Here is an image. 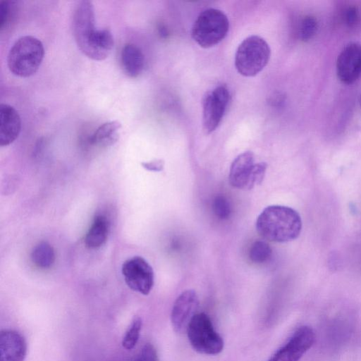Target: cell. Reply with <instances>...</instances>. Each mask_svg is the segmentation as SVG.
Returning <instances> with one entry per match:
<instances>
[{"label": "cell", "mask_w": 361, "mask_h": 361, "mask_svg": "<svg viewBox=\"0 0 361 361\" xmlns=\"http://www.w3.org/2000/svg\"><path fill=\"white\" fill-rule=\"evenodd\" d=\"M73 33L80 50L95 61L106 59L111 54L114 40L107 29H97L92 1L84 0L77 5L73 17Z\"/></svg>", "instance_id": "obj_1"}, {"label": "cell", "mask_w": 361, "mask_h": 361, "mask_svg": "<svg viewBox=\"0 0 361 361\" xmlns=\"http://www.w3.org/2000/svg\"><path fill=\"white\" fill-rule=\"evenodd\" d=\"M255 226L263 238L271 242L286 243L300 235L302 220L300 214L293 208L270 205L258 216Z\"/></svg>", "instance_id": "obj_2"}, {"label": "cell", "mask_w": 361, "mask_h": 361, "mask_svg": "<svg viewBox=\"0 0 361 361\" xmlns=\"http://www.w3.org/2000/svg\"><path fill=\"white\" fill-rule=\"evenodd\" d=\"M44 56L42 42L25 35L18 39L10 49L7 56L9 71L15 75L27 78L39 69Z\"/></svg>", "instance_id": "obj_3"}, {"label": "cell", "mask_w": 361, "mask_h": 361, "mask_svg": "<svg viewBox=\"0 0 361 361\" xmlns=\"http://www.w3.org/2000/svg\"><path fill=\"white\" fill-rule=\"evenodd\" d=\"M270 55L267 42L259 36L252 35L239 44L235 55V66L242 75L252 77L267 66Z\"/></svg>", "instance_id": "obj_4"}, {"label": "cell", "mask_w": 361, "mask_h": 361, "mask_svg": "<svg viewBox=\"0 0 361 361\" xmlns=\"http://www.w3.org/2000/svg\"><path fill=\"white\" fill-rule=\"evenodd\" d=\"M229 28V21L224 12L216 8L202 11L197 18L191 35L197 44L209 48L222 41Z\"/></svg>", "instance_id": "obj_5"}, {"label": "cell", "mask_w": 361, "mask_h": 361, "mask_svg": "<svg viewBox=\"0 0 361 361\" xmlns=\"http://www.w3.org/2000/svg\"><path fill=\"white\" fill-rule=\"evenodd\" d=\"M186 331L190 345L197 353L204 355H217L222 351L224 341L205 313L195 314Z\"/></svg>", "instance_id": "obj_6"}, {"label": "cell", "mask_w": 361, "mask_h": 361, "mask_svg": "<svg viewBox=\"0 0 361 361\" xmlns=\"http://www.w3.org/2000/svg\"><path fill=\"white\" fill-rule=\"evenodd\" d=\"M121 272L126 283L131 290L142 295L149 293L154 286V271L143 257L135 256L126 260Z\"/></svg>", "instance_id": "obj_7"}, {"label": "cell", "mask_w": 361, "mask_h": 361, "mask_svg": "<svg viewBox=\"0 0 361 361\" xmlns=\"http://www.w3.org/2000/svg\"><path fill=\"white\" fill-rule=\"evenodd\" d=\"M229 101V92L219 86L208 92L203 100L202 126L206 134L213 132L221 123Z\"/></svg>", "instance_id": "obj_8"}, {"label": "cell", "mask_w": 361, "mask_h": 361, "mask_svg": "<svg viewBox=\"0 0 361 361\" xmlns=\"http://www.w3.org/2000/svg\"><path fill=\"white\" fill-rule=\"evenodd\" d=\"M312 328L302 326L293 334L287 343L281 348L268 361H299L314 342Z\"/></svg>", "instance_id": "obj_9"}, {"label": "cell", "mask_w": 361, "mask_h": 361, "mask_svg": "<svg viewBox=\"0 0 361 361\" xmlns=\"http://www.w3.org/2000/svg\"><path fill=\"white\" fill-rule=\"evenodd\" d=\"M336 73L343 83L352 84L361 77V44H348L340 52L336 61Z\"/></svg>", "instance_id": "obj_10"}, {"label": "cell", "mask_w": 361, "mask_h": 361, "mask_svg": "<svg viewBox=\"0 0 361 361\" xmlns=\"http://www.w3.org/2000/svg\"><path fill=\"white\" fill-rule=\"evenodd\" d=\"M199 305L197 293L186 290L176 298L171 310V321L173 329L178 333L187 330L188 326Z\"/></svg>", "instance_id": "obj_11"}, {"label": "cell", "mask_w": 361, "mask_h": 361, "mask_svg": "<svg viewBox=\"0 0 361 361\" xmlns=\"http://www.w3.org/2000/svg\"><path fill=\"white\" fill-rule=\"evenodd\" d=\"M256 163L251 152L239 154L232 162L229 171L230 184L238 189H252V176Z\"/></svg>", "instance_id": "obj_12"}, {"label": "cell", "mask_w": 361, "mask_h": 361, "mask_svg": "<svg viewBox=\"0 0 361 361\" xmlns=\"http://www.w3.org/2000/svg\"><path fill=\"white\" fill-rule=\"evenodd\" d=\"M27 353L25 338L13 329L0 333V361H24Z\"/></svg>", "instance_id": "obj_13"}, {"label": "cell", "mask_w": 361, "mask_h": 361, "mask_svg": "<svg viewBox=\"0 0 361 361\" xmlns=\"http://www.w3.org/2000/svg\"><path fill=\"white\" fill-rule=\"evenodd\" d=\"M21 129V120L18 111L11 106H0V145L8 146L18 137Z\"/></svg>", "instance_id": "obj_14"}, {"label": "cell", "mask_w": 361, "mask_h": 361, "mask_svg": "<svg viewBox=\"0 0 361 361\" xmlns=\"http://www.w3.org/2000/svg\"><path fill=\"white\" fill-rule=\"evenodd\" d=\"M121 61L124 73L128 77L137 78L143 71L145 56L137 46L128 43L121 50Z\"/></svg>", "instance_id": "obj_15"}, {"label": "cell", "mask_w": 361, "mask_h": 361, "mask_svg": "<svg viewBox=\"0 0 361 361\" xmlns=\"http://www.w3.org/2000/svg\"><path fill=\"white\" fill-rule=\"evenodd\" d=\"M109 222L104 215H97L85 237V244L90 249L102 246L107 240Z\"/></svg>", "instance_id": "obj_16"}, {"label": "cell", "mask_w": 361, "mask_h": 361, "mask_svg": "<svg viewBox=\"0 0 361 361\" xmlns=\"http://www.w3.org/2000/svg\"><path fill=\"white\" fill-rule=\"evenodd\" d=\"M121 123L118 121H111L102 124L90 137L91 145L106 147L114 145L119 138L118 131Z\"/></svg>", "instance_id": "obj_17"}, {"label": "cell", "mask_w": 361, "mask_h": 361, "mask_svg": "<svg viewBox=\"0 0 361 361\" xmlns=\"http://www.w3.org/2000/svg\"><path fill=\"white\" fill-rule=\"evenodd\" d=\"M31 259L34 264L39 268H49L55 261L54 250L49 243L40 242L33 248L31 252Z\"/></svg>", "instance_id": "obj_18"}, {"label": "cell", "mask_w": 361, "mask_h": 361, "mask_svg": "<svg viewBox=\"0 0 361 361\" xmlns=\"http://www.w3.org/2000/svg\"><path fill=\"white\" fill-rule=\"evenodd\" d=\"M142 326V319L135 316L122 339V345L125 349L131 350L135 346L140 338Z\"/></svg>", "instance_id": "obj_19"}, {"label": "cell", "mask_w": 361, "mask_h": 361, "mask_svg": "<svg viewBox=\"0 0 361 361\" xmlns=\"http://www.w3.org/2000/svg\"><path fill=\"white\" fill-rule=\"evenodd\" d=\"M271 249L269 244L263 240H257L254 242L249 251V257L252 262L257 264H261L271 257Z\"/></svg>", "instance_id": "obj_20"}, {"label": "cell", "mask_w": 361, "mask_h": 361, "mask_svg": "<svg viewBox=\"0 0 361 361\" xmlns=\"http://www.w3.org/2000/svg\"><path fill=\"white\" fill-rule=\"evenodd\" d=\"M318 21L314 16H306L300 21L298 28V35L303 42L311 39L318 29Z\"/></svg>", "instance_id": "obj_21"}, {"label": "cell", "mask_w": 361, "mask_h": 361, "mask_svg": "<svg viewBox=\"0 0 361 361\" xmlns=\"http://www.w3.org/2000/svg\"><path fill=\"white\" fill-rule=\"evenodd\" d=\"M213 210L216 216L225 219L230 216L231 206L224 196L218 195L214 200Z\"/></svg>", "instance_id": "obj_22"}, {"label": "cell", "mask_w": 361, "mask_h": 361, "mask_svg": "<svg viewBox=\"0 0 361 361\" xmlns=\"http://www.w3.org/2000/svg\"><path fill=\"white\" fill-rule=\"evenodd\" d=\"M15 1H1L0 2V29L3 30L11 20L13 15Z\"/></svg>", "instance_id": "obj_23"}, {"label": "cell", "mask_w": 361, "mask_h": 361, "mask_svg": "<svg viewBox=\"0 0 361 361\" xmlns=\"http://www.w3.org/2000/svg\"><path fill=\"white\" fill-rule=\"evenodd\" d=\"M133 361H159L156 348L151 343L145 344Z\"/></svg>", "instance_id": "obj_24"}, {"label": "cell", "mask_w": 361, "mask_h": 361, "mask_svg": "<svg viewBox=\"0 0 361 361\" xmlns=\"http://www.w3.org/2000/svg\"><path fill=\"white\" fill-rule=\"evenodd\" d=\"M360 18L359 11L356 7L351 6L346 9L345 13V21L349 27L355 25Z\"/></svg>", "instance_id": "obj_25"}, {"label": "cell", "mask_w": 361, "mask_h": 361, "mask_svg": "<svg viewBox=\"0 0 361 361\" xmlns=\"http://www.w3.org/2000/svg\"><path fill=\"white\" fill-rule=\"evenodd\" d=\"M141 165L147 171L159 172L163 170L164 161L162 159H154L149 161L142 162Z\"/></svg>", "instance_id": "obj_26"}, {"label": "cell", "mask_w": 361, "mask_h": 361, "mask_svg": "<svg viewBox=\"0 0 361 361\" xmlns=\"http://www.w3.org/2000/svg\"><path fill=\"white\" fill-rule=\"evenodd\" d=\"M360 106H361V94H360Z\"/></svg>", "instance_id": "obj_27"}]
</instances>
